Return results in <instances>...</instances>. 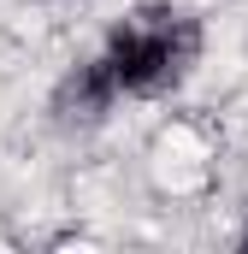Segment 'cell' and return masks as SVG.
<instances>
[{
    "instance_id": "cell-1",
    "label": "cell",
    "mask_w": 248,
    "mask_h": 254,
    "mask_svg": "<svg viewBox=\"0 0 248 254\" xmlns=\"http://www.w3.org/2000/svg\"><path fill=\"white\" fill-rule=\"evenodd\" d=\"M201 60V24L184 12H136L107 36V48L77 71V101L83 107H113V101H142L166 95L184 83L189 65Z\"/></svg>"
}]
</instances>
